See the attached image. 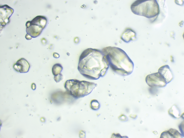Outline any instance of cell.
<instances>
[{"label":"cell","instance_id":"obj_19","mask_svg":"<svg viewBox=\"0 0 184 138\" xmlns=\"http://www.w3.org/2000/svg\"><path fill=\"white\" fill-rule=\"evenodd\" d=\"M25 38L26 39L30 40L32 39V37L28 34H27L25 36Z\"/></svg>","mask_w":184,"mask_h":138},{"label":"cell","instance_id":"obj_11","mask_svg":"<svg viewBox=\"0 0 184 138\" xmlns=\"http://www.w3.org/2000/svg\"><path fill=\"white\" fill-rule=\"evenodd\" d=\"M31 22V23L38 25L44 29L47 23L46 17L43 16H37L33 18Z\"/></svg>","mask_w":184,"mask_h":138},{"label":"cell","instance_id":"obj_9","mask_svg":"<svg viewBox=\"0 0 184 138\" xmlns=\"http://www.w3.org/2000/svg\"><path fill=\"white\" fill-rule=\"evenodd\" d=\"M158 72L164 77L167 84L170 82L173 79V73L168 65L161 66L159 68Z\"/></svg>","mask_w":184,"mask_h":138},{"label":"cell","instance_id":"obj_14","mask_svg":"<svg viewBox=\"0 0 184 138\" xmlns=\"http://www.w3.org/2000/svg\"><path fill=\"white\" fill-rule=\"evenodd\" d=\"M168 131L171 135L172 138H182V136L184 137L177 130L171 128L169 129Z\"/></svg>","mask_w":184,"mask_h":138},{"label":"cell","instance_id":"obj_18","mask_svg":"<svg viewBox=\"0 0 184 138\" xmlns=\"http://www.w3.org/2000/svg\"><path fill=\"white\" fill-rule=\"evenodd\" d=\"M179 128L181 134L184 136V122H182L179 126Z\"/></svg>","mask_w":184,"mask_h":138},{"label":"cell","instance_id":"obj_6","mask_svg":"<svg viewBox=\"0 0 184 138\" xmlns=\"http://www.w3.org/2000/svg\"><path fill=\"white\" fill-rule=\"evenodd\" d=\"M0 27H4L10 21L9 18L14 12L13 9L7 5H1Z\"/></svg>","mask_w":184,"mask_h":138},{"label":"cell","instance_id":"obj_10","mask_svg":"<svg viewBox=\"0 0 184 138\" xmlns=\"http://www.w3.org/2000/svg\"><path fill=\"white\" fill-rule=\"evenodd\" d=\"M136 33L130 29H127L124 31L121 36L122 40L126 43H128L136 38Z\"/></svg>","mask_w":184,"mask_h":138},{"label":"cell","instance_id":"obj_3","mask_svg":"<svg viewBox=\"0 0 184 138\" xmlns=\"http://www.w3.org/2000/svg\"><path fill=\"white\" fill-rule=\"evenodd\" d=\"M97 85L94 82L73 79L66 80L64 87L71 96L78 99L90 94Z\"/></svg>","mask_w":184,"mask_h":138},{"label":"cell","instance_id":"obj_5","mask_svg":"<svg viewBox=\"0 0 184 138\" xmlns=\"http://www.w3.org/2000/svg\"><path fill=\"white\" fill-rule=\"evenodd\" d=\"M145 81L151 87H163L167 84L164 77L158 72L148 75L146 77Z\"/></svg>","mask_w":184,"mask_h":138},{"label":"cell","instance_id":"obj_2","mask_svg":"<svg viewBox=\"0 0 184 138\" xmlns=\"http://www.w3.org/2000/svg\"><path fill=\"white\" fill-rule=\"evenodd\" d=\"M102 50L109 66L114 72L123 76L132 73L133 63L124 51L119 48L111 46L105 47Z\"/></svg>","mask_w":184,"mask_h":138},{"label":"cell","instance_id":"obj_20","mask_svg":"<svg viewBox=\"0 0 184 138\" xmlns=\"http://www.w3.org/2000/svg\"><path fill=\"white\" fill-rule=\"evenodd\" d=\"M53 57L55 58H58L60 57L59 54L56 53H53Z\"/></svg>","mask_w":184,"mask_h":138},{"label":"cell","instance_id":"obj_4","mask_svg":"<svg viewBox=\"0 0 184 138\" xmlns=\"http://www.w3.org/2000/svg\"><path fill=\"white\" fill-rule=\"evenodd\" d=\"M131 9L134 14L149 19L157 16L160 12L156 0H136L131 5Z\"/></svg>","mask_w":184,"mask_h":138},{"label":"cell","instance_id":"obj_7","mask_svg":"<svg viewBox=\"0 0 184 138\" xmlns=\"http://www.w3.org/2000/svg\"><path fill=\"white\" fill-rule=\"evenodd\" d=\"M26 26L27 27L26 31L27 34H29L33 38L39 36L44 29L38 25L31 23V21H27Z\"/></svg>","mask_w":184,"mask_h":138},{"label":"cell","instance_id":"obj_13","mask_svg":"<svg viewBox=\"0 0 184 138\" xmlns=\"http://www.w3.org/2000/svg\"><path fill=\"white\" fill-rule=\"evenodd\" d=\"M63 67L60 63H56L53 65L52 68V72L54 76L61 73L63 70Z\"/></svg>","mask_w":184,"mask_h":138},{"label":"cell","instance_id":"obj_16","mask_svg":"<svg viewBox=\"0 0 184 138\" xmlns=\"http://www.w3.org/2000/svg\"><path fill=\"white\" fill-rule=\"evenodd\" d=\"M172 138V136L171 134H170L169 131H165L163 132L161 134L160 136V138Z\"/></svg>","mask_w":184,"mask_h":138},{"label":"cell","instance_id":"obj_21","mask_svg":"<svg viewBox=\"0 0 184 138\" xmlns=\"http://www.w3.org/2000/svg\"><path fill=\"white\" fill-rule=\"evenodd\" d=\"M36 88V86L35 83H33L31 85V89L32 90H34Z\"/></svg>","mask_w":184,"mask_h":138},{"label":"cell","instance_id":"obj_12","mask_svg":"<svg viewBox=\"0 0 184 138\" xmlns=\"http://www.w3.org/2000/svg\"><path fill=\"white\" fill-rule=\"evenodd\" d=\"M169 114L172 117L178 118L180 116V111L178 108L175 105H173L168 110Z\"/></svg>","mask_w":184,"mask_h":138},{"label":"cell","instance_id":"obj_15","mask_svg":"<svg viewBox=\"0 0 184 138\" xmlns=\"http://www.w3.org/2000/svg\"><path fill=\"white\" fill-rule=\"evenodd\" d=\"M90 106L92 109L97 110L100 108V105L98 100L94 99L91 101Z\"/></svg>","mask_w":184,"mask_h":138},{"label":"cell","instance_id":"obj_17","mask_svg":"<svg viewBox=\"0 0 184 138\" xmlns=\"http://www.w3.org/2000/svg\"><path fill=\"white\" fill-rule=\"evenodd\" d=\"M54 80L56 83H58L61 81L63 79V77L62 75L60 74L54 76Z\"/></svg>","mask_w":184,"mask_h":138},{"label":"cell","instance_id":"obj_1","mask_svg":"<svg viewBox=\"0 0 184 138\" xmlns=\"http://www.w3.org/2000/svg\"><path fill=\"white\" fill-rule=\"evenodd\" d=\"M109 67L102 50L90 48L84 50L80 55L78 70L85 78L96 80L104 76Z\"/></svg>","mask_w":184,"mask_h":138},{"label":"cell","instance_id":"obj_8","mask_svg":"<svg viewBox=\"0 0 184 138\" xmlns=\"http://www.w3.org/2000/svg\"><path fill=\"white\" fill-rule=\"evenodd\" d=\"M30 67V63L24 58H21L18 60L13 66L14 69L21 73L28 72Z\"/></svg>","mask_w":184,"mask_h":138}]
</instances>
